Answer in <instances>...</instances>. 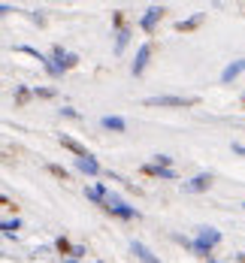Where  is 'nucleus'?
I'll use <instances>...</instances> for the list:
<instances>
[{"instance_id": "423d86ee", "label": "nucleus", "mask_w": 245, "mask_h": 263, "mask_svg": "<svg viewBox=\"0 0 245 263\" xmlns=\"http://www.w3.org/2000/svg\"><path fill=\"white\" fill-rule=\"evenodd\" d=\"M148 58H152V46L145 43V46H139V52H136V58H134V76H142L145 73V67H148Z\"/></svg>"}, {"instance_id": "0eeeda50", "label": "nucleus", "mask_w": 245, "mask_h": 263, "mask_svg": "<svg viewBox=\"0 0 245 263\" xmlns=\"http://www.w3.org/2000/svg\"><path fill=\"white\" fill-rule=\"evenodd\" d=\"M161 18H163V6H152V9H148V12H145L142 18H139V27L152 33V30H155V25H158Z\"/></svg>"}, {"instance_id": "6ab92c4d", "label": "nucleus", "mask_w": 245, "mask_h": 263, "mask_svg": "<svg viewBox=\"0 0 245 263\" xmlns=\"http://www.w3.org/2000/svg\"><path fill=\"white\" fill-rule=\"evenodd\" d=\"M58 251H61V254H73V245H70L67 239H58Z\"/></svg>"}, {"instance_id": "cd10ccee", "label": "nucleus", "mask_w": 245, "mask_h": 263, "mask_svg": "<svg viewBox=\"0 0 245 263\" xmlns=\"http://www.w3.org/2000/svg\"><path fill=\"white\" fill-rule=\"evenodd\" d=\"M67 263H79V260H67Z\"/></svg>"}, {"instance_id": "393cba45", "label": "nucleus", "mask_w": 245, "mask_h": 263, "mask_svg": "<svg viewBox=\"0 0 245 263\" xmlns=\"http://www.w3.org/2000/svg\"><path fill=\"white\" fill-rule=\"evenodd\" d=\"M233 152H236V155H245V145H239V142H236V145H233Z\"/></svg>"}, {"instance_id": "c85d7f7f", "label": "nucleus", "mask_w": 245, "mask_h": 263, "mask_svg": "<svg viewBox=\"0 0 245 263\" xmlns=\"http://www.w3.org/2000/svg\"><path fill=\"white\" fill-rule=\"evenodd\" d=\"M242 209H245V203H242Z\"/></svg>"}, {"instance_id": "aec40b11", "label": "nucleus", "mask_w": 245, "mask_h": 263, "mask_svg": "<svg viewBox=\"0 0 245 263\" xmlns=\"http://www.w3.org/2000/svg\"><path fill=\"white\" fill-rule=\"evenodd\" d=\"M33 94H36V97H43V100H49V97H54V91H52V88H36Z\"/></svg>"}, {"instance_id": "bb28decb", "label": "nucleus", "mask_w": 245, "mask_h": 263, "mask_svg": "<svg viewBox=\"0 0 245 263\" xmlns=\"http://www.w3.org/2000/svg\"><path fill=\"white\" fill-rule=\"evenodd\" d=\"M209 263H221V260H215V257H209Z\"/></svg>"}, {"instance_id": "39448f33", "label": "nucleus", "mask_w": 245, "mask_h": 263, "mask_svg": "<svg viewBox=\"0 0 245 263\" xmlns=\"http://www.w3.org/2000/svg\"><path fill=\"white\" fill-rule=\"evenodd\" d=\"M212 187V176L209 173H200V176H194L191 182H185V194H203V191H209Z\"/></svg>"}, {"instance_id": "ddd939ff", "label": "nucleus", "mask_w": 245, "mask_h": 263, "mask_svg": "<svg viewBox=\"0 0 245 263\" xmlns=\"http://www.w3.org/2000/svg\"><path fill=\"white\" fill-rule=\"evenodd\" d=\"M106 187H103V184H97V187H85V197H88V200H91V203H97V206H103V203H106Z\"/></svg>"}, {"instance_id": "7ed1b4c3", "label": "nucleus", "mask_w": 245, "mask_h": 263, "mask_svg": "<svg viewBox=\"0 0 245 263\" xmlns=\"http://www.w3.org/2000/svg\"><path fill=\"white\" fill-rule=\"evenodd\" d=\"M197 103H200L197 97H169V94L145 100V106H163V109H182V106H197Z\"/></svg>"}, {"instance_id": "412c9836", "label": "nucleus", "mask_w": 245, "mask_h": 263, "mask_svg": "<svg viewBox=\"0 0 245 263\" xmlns=\"http://www.w3.org/2000/svg\"><path fill=\"white\" fill-rule=\"evenodd\" d=\"M169 160H173V158H166V155H155V163L163 166V170H169Z\"/></svg>"}, {"instance_id": "f03ea898", "label": "nucleus", "mask_w": 245, "mask_h": 263, "mask_svg": "<svg viewBox=\"0 0 245 263\" xmlns=\"http://www.w3.org/2000/svg\"><path fill=\"white\" fill-rule=\"evenodd\" d=\"M103 209H109L112 215H118L121 221H134V218H139V212L134 209V206H127L118 194H106V203H103Z\"/></svg>"}, {"instance_id": "f8f14e48", "label": "nucleus", "mask_w": 245, "mask_h": 263, "mask_svg": "<svg viewBox=\"0 0 245 263\" xmlns=\"http://www.w3.org/2000/svg\"><path fill=\"white\" fill-rule=\"evenodd\" d=\"M61 145H64V148H70L76 158H85V155H88V148H85L82 142H76L73 136H67V133H61Z\"/></svg>"}, {"instance_id": "9b49d317", "label": "nucleus", "mask_w": 245, "mask_h": 263, "mask_svg": "<svg viewBox=\"0 0 245 263\" xmlns=\"http://www.w3.org/2000/svg\"><path fill=\"white\" fill-rule=\"evenodd\" d=\"M100 124H103L106 130H115V133H124V130H127V121H124L121 115H103V118H100Z\"/></svg>"}, {"instance_id": "a211bd4d", "label": "nucleus", "mask_w": 245, "mask_h": 263, "mask_svg": "<svg viewBox=\"0 0 245 263\" xmlns=\"http://www.w3.org/2000/svg\"><path fill=\"white\" fill-rule=\"evenodd\" d=\"M49 173H52L54 179H61V182H67V179H70V173H67L64 166H58V163H49Z\"/></svg>"}, {"instance_id": "6e6552de", "label": "nucleus", "mask_w": 245, "mask_h": 263, "mask_svg": "<svg viewBox=\"0 0 245 263\" xmlns=\"http://www.w3.org/2000/svg\"><path fill=\"white\" fill-rule=\"evenodd\" d=\"M142 173L152 176V179H163V182H173V179H176V170H163V166H158V163H145Z\"/></svg>"}, {"instance_id": "2eb2a0df", "label": "nucleus", "mask_w": 245, "mask_h": 263, "mask_svg": "<svg viewBox=\"0 0 245 263\" xmlns=\"http://www.w3.org/2000/svg\"><path fill=\"white\" fill-rule=\"evenodd\" d=\"M203 25V12H197V15H191L188 22H179L176 25V30H182V33H188V30H194V27Z\"/></svg>"}, {"instance_id": "dca6fc26", "label": "nucleus", "mask_w": 245, "mask_h": 263, "mask_svg": "<svg viewBox=\"0 0 245 263\" xmlns=\"http://www.w3.org/2000/svg\"><path fill=\"white\" fill-rule=\"evenodd\" d=\"M15 230H22V221H18V218H15V221H0V233L15 236Z\"/></svg>"}, {"instance_id": "a878e982", "label": "nucleus", "mask_w": 245, "mask_h": 263, "mask_svg": "<svg viewBox=\"0 0 245 263\" xmlns=\"http://www.w3.org/2000/svg\"><path fill=\"white\" fill-rule=\"evenodd\" d=\"M0 206H12V203H9V200H6V197L0 194Z\"/></svg>"}, {"instance_id": "1a4fd4ad", "label": "nucleus", "mask_w": 245, "mask_h": 263, "mask_svg": "<svg viewBox=\"0 0 245 263\" xmlns=\"http://www.w3.org/2000/svg\"><path fill=\"white\" fill-rule=\"evenodd\" d=\"M242 73H245V58H242V61L227 64V67H224V73H221V82H224V85H230V82L236 79V76H242Z\"/></svg>"}, {"instance_id": "f3484780", "label": "nucleus", "mask_w": 245, "mask_h": 263, "mask_svg": "<svg viewBox=\"0 0 245 263\" xmlns=\"http://www.w3.org/2000/svg\"><path fill=\"white\" fill-rule=\"evenodd\" d=\"M127 40H130V30H118V36H115V54H121L124 52V46H127Z\"/></svg>"}, {"instance_id": "20e7f679", "label": "nucleus", "mask_w": 245, "mask_h": 263, "mask_svg": "<svg viewBox=\"0 0 245 263\" xmlns=\"http://www.w3.org/2000/svg\"><path fill=\"white\" fill-rule=\"evenodd\" d=\"M49 61H52L54 67L61 70V73H64V70H73V67L79 64V54H73V52H64L61 46H54V49H52V58H49Z\"/></svg>"}, {"instance_id": "b1692460", "label": "nucleus", "mask_w": 245, "mask_h": 263, "mask_svg": "<svg viewBox=\"0 0 245 263\" xmlns=\"http://www.w3.org/2000/svg\"><path fill=\"white\" fill-rule=\"evenodd\" d=\"M6 12H12V6H6V3H0V15H6Z\"/></svg>"}, {"instance_id": "9d476101", "label": "nucleus", "mask_w": 245, "mask_h": 263, "mask_svg": "<svg viewBox=\"0 0 245 263\" xmlns=\"http://www.w3.org/2000/svg\"><path fill=\"white\" fill-rule=\"evenodd\" d=\"M76 170H82L85 176H100V163L91 158V155H85V158H76Z\"/></svg>"}, {"instance_id": "5701e85b", "label": "nucleus", "mask_w": 245, "mask_h": 263, "mask_svg": "<svg viewBox=\"0 0 245 263\" xmlns=\"http://www.w3.org/2000/svg\"><path fill=\"white\" fill-rule=\"evenodd\" d=\"M27 97H30V91H27V88H18V103H25Z\"/></svg>"}, {"instance_id": "4be33fe9", "label": "nucleus", "mask_w": 245, "mask_h": 263, "mask_svg": "<svg viewBox=\"0 0 245 263\" xmlns=\"http://www.w3.org/2000/svg\"><path fill=\"white\" fill-rule=\"evenodd\" d=\"M61 115H67V118H79V112H76V109H70V106H64V109H61Z\"/></svg>"}, {"instance_id": "4468645a", "label": "nucleus", "mask_w": 245, "mask_h": 263, "mask_svg": "<svg viewBox=\"0 0 245 263\" xmlns=\"http://www.w3.org/2000/svg\"><path fill=\"white\" fill-rule=\"evenodd\" d=\"M130 251H134V254H136L142 263H158V257H155V254H152V251H148L142 242H134V245H130Z\"/></svg>"}, {"instance_id": "f257e3e1", "label": "nucleus", "mask_w": 245, "mask_h": 263, "mask_svg": "<svg viewBox=\"0 0 245 263\" xmlns=\"http://www.w3.org/2000/svg\"><path fill=\"white\" fill-rule=\"evenodd\" d=\"M218 242H221V230L209 227V224H203V227H197V239L191 242V251H194V254L209 257V254H212V248H215Z\"/></svg>"}]
</instances>
